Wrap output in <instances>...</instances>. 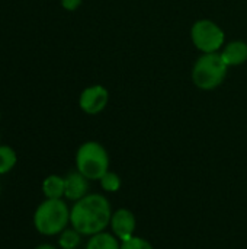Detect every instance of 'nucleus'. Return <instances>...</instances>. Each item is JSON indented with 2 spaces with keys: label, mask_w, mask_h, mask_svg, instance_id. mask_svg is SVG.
<instances>
[{
  "label": "nucleus",
  "mask_w": 247,
  "mask_h": 249,
  "mask_svg": "<svg viewBox=\"0 0 247 249\" xmlns=\"http://www.w3.org/2000/svg\"><path fill=\"white\" fill-rule=\"evenodd\" d=\"M36 249H55L52 245H48V244H44V245H39Z\"/></svg>",
  "instance_id": "f3484780"
},
{
  "label": "nucleus",
  "mask_w": 247,
  "mask_h": 249,
  "mask_svg": "<svg viewBox=\"0 0 247 249\" xmlns=\"http://www.w3.org/2000/svg\"><path fill=\"white\" fill-rule=\"evenodd\" d=\"M191 38L194 45L204 54L217 53L226 39L224 31L210 19L197 20L191 29Z\"/></svg>",
  "instance_id": "39448f33"
},
{
  "label": "nucleus",
  "mask_w": 247,
  "mask_h": 249,
  "mask_svg": "<svg viewBox=\"0 0 247 249\" xmlns=\"http://www.w3.org/2000/svg\"><path fill=\"white\" fill-rule=\"evenodd\" d=\"M70 222V210L67 204L58 198H47L35 212L33 223L39 233L45 236H52L61 233Z\"/></svg>",
  "instance_id": "f03ea898"
},
{
  "label": "nucleus",
  "mask_w": 247,
  "mask_h": 249,
  "mask_svg": "<svg viewBox=\"0 0 247 249\" xmlns=\"http://www.w3.org/2000/svg\"><path fill=\"white\" fill-rule=\"evenodd\" d=\"M109 226L112 228V233L122 242V241L134 236L135 228H137V220L131 210L118 209L116 212L112 213Z\"/></svg>",
  "instance_id": "0eeeda50"
},
{
  "label": "nucleus",
  "mask_w": 247,
  "mask_h": 249,
  "mask_svg": "<svg viewBox=\"0 0 247 249\" xmlns=\"http://www.w3.org/2000/svg\"><path fill=\"white\" fill-rule=\"evenodd\" d=\"M108 99H109V93H108L106 88H103L100 85H95L82 92L79 105L86 114L95 115V114L102 112L106 108Z\"/></svg>",
  "instance_id": "423d86ee"
},
{
  "label": "nucleus",
  "mask_w": 247,
  "mask_h": 249,
  "mask_svg": "<svg viewBox=\"0 0 247 249\" xmlns=\"http://www.w3.org/2000/svg\"><path fill=\"white\" fill-rule=\"evenodd\" d=\"M64 179H66L64 196L67 200L79 201L89 194V179L84 175H82L79 171L68 174Z\"/></svg>",
  "instance_id": "6e6552de"
},
{
  "label": "nucleus",
  "mask_w": 247,
  "mask_h": 249,
  "mask_svg": "<svg viewBox=\"0 0 247 249\" xmlns=\"http://www.w3.org/2000/svg\"><path fill=\"white\" fill-rule=\"evenodd\" d=\"M61 4L67 10H76L82 4V0H61Z\"/></svg>",
  "instance_id": "dca6fc26"
},
{
  "label": "nucleus",
  "mask_w": 247,
  "mask_h": 249,
  "mask_svg": "<svg viewBox=\"0 0 247 249\" xmlns=\"http://www.w3.org/2000/svg\"><path fill=\"white\" fill-rule=\"evenodd\" d=\"M109 200L102 194H87L70 210V223L82 235L93 236L103 232L112 217Z\"/></svg>",
  "instance_id": "f257e3e1"
},
{
  "label": "nucleus",
  "mask_w": 247,
  "mask_h": 249,
  "mask_svg": "<svg viewBox=\"0 0 247 249\" xmlns=\"http://www.w3.org/2000/svg\"><path fill=\"white\" fill-rule=\"evenodd\" d=\"M227 66H240L247 60V44L243 41H233L227 44L221 53Z\"/></svg>",
  "instance_id": "1a4fd4ad"
},
{
  "label": "nucleus",
  "mask_w": 247,
  "mask_h": 249,
  "mask_svg": "<svg viewBox=\"0 0 247 249\" xmlns=\"http://www.w3.org/2000/svg\"><path fill=\"white\" fill-rule=\"evenodd\" d=\"M86 249H121V241L114 233H108L103 231L90 236Z\"/></svg>",
  "instance_id": "9d476101"
},
{
  "label": "nucleus",
  "mask_w": 247,
  "mask_h": 249,
  "mask_svg": "<svg viewBox=\"0 0 247 249\" xmlns=\"http://www.w3.org/2000/svg\"><path fill=\"white\" fill-rule=\"evenodd\" d=\"M99 181H100V187L105 193H116V191H119L121 184H122L119 175L115 172H111V171H108Z\"/></svg>",
  "instance_id": "4468645a"
},
{
  "label": "nucleus",
  "mask_w": 247,
  "mask_h": 249,
  "mask_svg": "<svg viewBox=\"0 0 247 249\" xmlns=\"http://www.w3.org/2000/svg\"><path fill=\"white\" fill-rule=\"evenodd\" d=\"M229 66L224 63L221 54L210 53L201 55L192 69V80L197 88L202 90H211L218 88L227 74Z\"/></svg>",
  "instance_id": "20e7f679"
},
{
  "label": "nucleus",
  "mask_w": 247,
  "mask_h": 249,
  "mask_svg": "<svg viewBox=\"0 0 247 249\" xmlns=\"http://www.w3.org/2000/svg\"><path fill=\"white\" fill-rule=\"evenodd\" d=\"M121 249H154L153 245L144 239V238H140V236H132L130 239H125L121 242Z\"/></svg>",
  "instance_id": "2eb2a0df"
},
{
  "label": "nucleus",
  "mask_w": 247,
  "mask_h": 249,
  "mask_svg": "<svg viewBox=\"0 0 247 249\" xmlns=\"http://www.w3.org/2000/svg\"><path fill=\"white\" fill-rule=\"evenodd\" d=\"M82 233H79L74 228L73 229H64L60 235L58 244L63 249H76L80 245Z\"/></svg>",
  "instance_id": "f8f14e48"
},
{
  "label": "nucleus",
  "mask_w": 247,
  "mask_h": 249,
  "mask_svg": "<svg viewBox=\"0 0 247 249\" xmlns=\"http://www.w3.org/2000/svg\"><path fill=\"white\" fill-rule=\"evenodd\" d=\"M76 166L89 181H99L109 171V155L100 143L86 142L77 150Z\"/></svg>",
  "instance_id": "7ed1b4c3"
},
{
  "label": "nucleus",
  "mask_w": 247,
  "mask_h": 249,
  "mask_svg": "<svg viewBox=\"0 0 247 249\" xmlns=\"http://www.w3.org/2000/svg\"><path fill=\"white\" fill-rule=\"evenodd\" d=\"M16 163V153L9 146H0V174L9 172Z\"/></svg>",
  "instance_id": "ddd939ff"
},
{
  "label": "nucleus",
  "mask_w": 247,
  "mask_h": 249,
  "mask_svg": "<svg viewBox=\"0 0 247 249\" xmlns=\"http://www.w3.org/2000/svg\"><path fill=\"white\" fill-rule=\"evenodd\" d=\"M42 191L47 198L51 200H58L64 196L66 191V179L58 177V175H51L48 177L44 184H42Z\"/></svg>",
  "instance_id": "9b49d317"
}]
</instances>
